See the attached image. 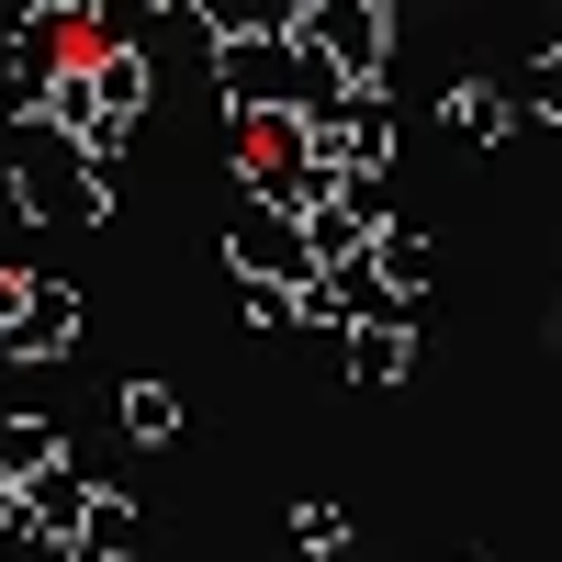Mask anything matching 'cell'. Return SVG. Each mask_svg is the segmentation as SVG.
<instances>
[{"instance_id": "cell-12", "label": "cell", "mask_w": 562, "mask_h": 562, "mask_svg": "<svg viewBox=\"0 0 562 562\" xmlns=\"http://www.w3.org/2000/svg\"><path fill=\"white\" fill-rule=\"evenodd\" d=\"M79 562H135V506L102 484V506H90V529H79Z\"/></svg>"}, {"instance_id": "cell-10", "label": "cell", "mask_w": 562, "mask_h": 562, "mask_svg": "<svg viewBox=\"0 0 562 562\" xmlns=\"http://www.w3.org/2000/svg\"><path fill=\"white\" fill-rule=\"evenodd\" d=\"M371 259H383V281H394L405 304H416V293H428V281H439V248L416 237V225H383V237H371Z\"/></svg>"}, {"instance_id": "cell-4", "label": "cell", "mask_w": 562, "mask_h": 562, "mask_svg": "<svg viewBox=\"0 0 562 562\" xmlns=\"http://www.w3.org/2000/svg\"><path fill=\"white\" fill-rule=\"evenodd\" d=\"M315 135L304 124H248V147H237V180H248V203H281V214H304L315 192Z\"/></svg>"}, {"instance_id": "cell-17", "label": "cell", "mask_w": 562, "mask_h": 562, "mask_svg": "<svg viewBox=\"0 0 562 562\" xmlns=\"http://www.w3.org/2000/svg\"><path fill=\"white\" fill-rule=\"evenodd\" d=\"M529 113H562V45H551V57L529 68Z\"/></svg>"}, {"instance_id": "cell-9", "label": "cell", "mask_w": 562, "mask_h": 562, "mask_svg": "<svg viewBox=\"0 0 562 562\" xmlns=\"http://www.w3.org/2000/svg\"><path fill=\"white\" fill-rule=\"evenodd\" d=\"M450 113L473 124V135H518V124H529V90H506V79H461Z\"/></svg>"}, {"instance_id": "cell-3", "label": "cell", "mask_w": 562, "mask_h": 562, "mask_svg": "<svg viewBox=\"0 0 562 562\" xmlns=\"http://www.w3.org/2000/svg\"><path fill=\"white\" fill-rule=\"evenodd\" d=\"M326 68H338L349 90H383V57H394V12H371V0H315V12L293 23Z\"/></svg>"}, {"instance_id": "cell-2", "label": "cell", "mask_w": 562, "mask_h": 562, "mask_svg": "<svg viewBox=\"0 0 562 562\" xmlns=\"http://www.w3.org/2000/svg\"><path fill=\"white\" fill-rule=\"evenodd\" d=\"M225 270H237L248 281V293H259V281H293V293H315V237H304V214H281V203H237V214H225Z\"/></svg>"}, {"instance_id": "cell-13", "label": "cell", "mask_w": 562, "mask_h": 562, "mask_svg": "<svg viewBox=\"0 0 562 562\" xmlns=\"http://www.w3.org/2000/svg\"><path fill=\"white\" fill-rule=\"evenodd\" d=\"M113 416H124V439H180V394L169 383H124Z\"/></svg>"}, {"instance_id": "cell-6", "label": "cell", "mask_w": 562, "mask_h": 562, "mask_svg": "<svg viewBox=\"0 0 562 562\" xmlns=\"http://www.w3.org/2000/svg\"><path fill=\"white\" fill-rule=\"evenodd\" d=\"M57 473H68V439L45 428V416H12V428H0V484L34 495V484H57Z\"/></svg>"}, {"instance_id": "cell-18", "label": "cell", "mask_w": 562, "mask_h": 562, "mask_svg": "<svg viewBox=\"0 0 562 562\" xmlns=\"http://www.w3.org/2000/svg\"><path fill=\"white\" fill-rule=\"evenodd\" d=\"M23 304H34V281H23V270H0V338L23 326Z\"/></svg>"}, {"instance_id": "cell-7", "label": "cell", "mask_w": 562, "mask_h": 562, "mask_svg": "<svg viewBox=\"0 0 562 562\" xmlns=\"http://www.w3.org/2000/svg\"><path fill=\"white\" fill-rule=\"evenodd\" d=\"M90 90H102V113H113V124H135V113L158 102V68L135 57V45H102V57H90Z\"/></svg>"}, {"instance_id": "cell-11", "label": "cell", "mask_w": 562, "mask_h": 562, "mask_svg": "<svg viewBox=\"0 0 562 562\" xmlns=\"http://www.w3.org/2000/svg\"><path fill=\"white\" fill-rule=\"evenodd\" d=\"M23 506H34V529H57V540H79V529H90V506H102V484H79V473H57V484H34Z\"/></svg>"}, {"instance_id": "cell-14", "label": "cell", "mask_w": 562, "mask_h": 562, "mask_svg": "<svg viewBox=\"0 0 562 562\" xmlns=\"http://www.w3.org/2000/svg\"><path fill=\"white\" fill-rule=\"evenodd\" d=\"M293 540H304V551H338V540H349V518H338L326 495H304V506H293Z\"/></svg>"}, {"instance_id": "cell-15", "label": "cell", "mask_w": 562, "mask_h": 562, "mask_svg": "<svg viewBox=\"0 0 562 562\" xmlns=\"http://www.w3.org/2000/svg\"><path fill=\"white\" fill-rule=\"evenodd\" d=\"M248 315H259V326H304V315H315V293H293V281H259Z\"/></svg>"}, {"instance_id": "cell-16", "label": "cell", "mask_w": 562, "mask_h": 562, "mask_svg": "<svg viewBox=\"0 0 562 562\" xmlns=\"http://www.w3.org/2000/svg\"><path fill=\"white\" fill-rule=\"evenodd\" d=\"M0 562H79V540H57V529H34V518H23L12 540H0Z\"/></svg>"}, {"instance_id": "cell-8", "label": "cell", "mask_w": 562, "mask_h": 562, "mask_svg": "<svg viewBox=\"0 0 562 562\" xmlns=\"http://www.w3.org/2000/svg\"><path fill=\"white\" fill-rule=\"evenodd\" d=\"M405 360H416V338H405V326H349V383H371V394H383V383H405Z\"/></svg>"}, {"instance_id": "cell-1", "label": "cell", "mask_w": 562, "mask_h": 562, "mask_svg": "<svg viewBox=\"0 0 562 562\" xmlns=\"http://www.w3.org/2000/svg\"><path fill=\"white\" fill-rule=\"evenodd\" d=\"M12 203H23L34 225H45V214H57V225H102V214H113V169H90L68 135H45V147L12 158Z\"/></svg>"}, {"instance_id": "cell-5", "label": "cell", "mask_w": 562, "mask_h": 562, "mask_svg": "<svg viewBox=\"0 0 562 562\" xmlns=\"http://www.w3.org/2000/svg\"><path fill=\"white\" fill-rule=\"evenodd\" d=\"M57 349H79V293L68 281H34V304H23L12 338H0V360H57Z\"/></svg>"}]
</instances>
